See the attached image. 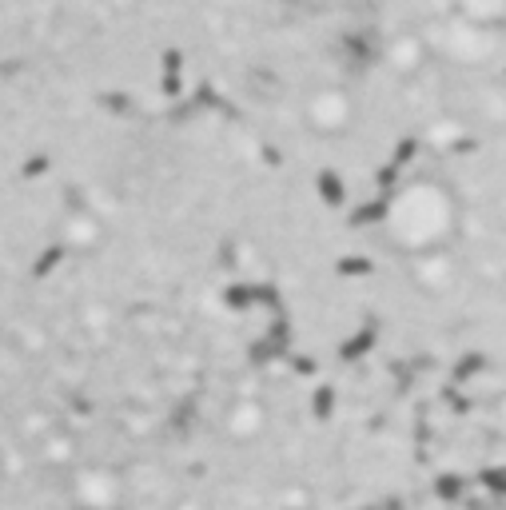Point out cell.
<instances>
[{
	"instance_id": "6da1fadb",
	"label": "cell",
	"mask_w": 506,
	"mask_h": 510,
	"mask_svg": "<svg viewBox=\"0 0 506 510\" xmlns=\"http://www.w3.org/2000/svg\"><path fill=\"white\" fill-rule=\"evenodd\" d=\"M379 227L394 252L411 259H431L447 252L462 227L459 196L439 176H411L399 184L379 216Z\"/></svg>"
},
{
	"instance_id": "7a4b0ae2",
	"label": "cell",
	"mask_w": 506,
	"mask_h": 510,
	"mask_svg": "<svg viewBox=\"0 0 506 510\" xmlns=\"http://www.w3.org/2000/svg\"><path fill=\"white\" fill-rule=\"evenodd\" d=\"M291 13H307V16H339V13H355V8H367L371 0H279Z\"/></svg>"
}]
</instances>
